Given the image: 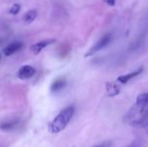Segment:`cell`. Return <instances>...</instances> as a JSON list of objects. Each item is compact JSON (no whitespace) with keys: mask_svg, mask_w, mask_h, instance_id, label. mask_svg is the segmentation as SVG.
<instances>
[{"mask_svg":"<svg viewBox=\"0 0 148 147\" xmlns=\"http://www.w3.org/2000/svg\"><path fill=\"white\" fill-rule=\"evenodd\" d=\"M75 113V107L73 106H69L63 109L49 125V131L51 133H58L64 130L71 118L73 117Z\"/></svg>","mask_w":148,"mask_h":147,"instance_id":"obj_1","label":"cell"},{"mask_svg":"<svg viewBox=\"0 0 148 147\" xmlns=\"http://www.w3.org/2000/svg\"><path fill=\"white\" fill-rule=\"evenodd\" d=\"M112 40V36L110 34H107L105 36H103L101 39H99V41L95 44L93 45L89 50L86 53L85 55V57H88V56H91L93 55H95V53H97L98 51L101 50L102 49H104Z\"/></svg>","mask_w":148,"mask_h":147,"instance_id":"obj_2","label":"cell"},{"mask_svg":"<svg viewBox=\"0 0 148 147\" xmlns=\"http://www.w3.org/2000/svg\"><path fill=\"white\" fill-rule=\"evenodd\" d=\"M35 74H36V69L33 67L29 65H24L18 69L17 77L21 80H26L32 77Z\"/></svg>","mask_w":148,"mask_h":147,"instance_id":"obj_3","label":"cell"},{"mask_svg":"<svg viewBox=\"0 0 148 147\" xmlns=\"http://www.w3.org/2000/svg\"><path fill=\"white\" fill-rule=\"evenodd\" d=\"M54 42H56V39H47V40L38 42L30 46V51L34 55H38L43 49H45L47 46H49Z\"/></svg>","mask_w":148,"mask_h":147,"instance_id":"obj_4","label":"cell"},{"mask_svg":"<svg viewBox=\"0 0 148 147\" xmlns=\"http://www.w3.org/2000/svg\"><path fill=\"white\" fill-rule=\"evenodd\" d=\"M106 91L109 97H114L121 94L120 86L114 81H107L106 82Z\"/></svg>","mask_w":148,"mask_h":147,"instance_id":"obj_5","label":"cell"},{"mask_svg":"<svg viewBox=\"0 0 148 147\" xmlns=\"http://www.w3.org/2000/svg\"><path fill=\"white\" fill-rule=\"evenodd\" d=\"M143 67L140 68L139 69H136L129 74H127V75H121L117 78V81L120 82L121 84H126L127 82H128L130 80H132L133 78L140 75L142 72H143Z\"/></svg>","mask_w":148,"mask_h":147,"instance_id":"obj_6","label":"cell"},{"mask_svg":"<svg viewBox=\"0 0 148 147\" xmlns=\"http://www.w3.org/2000/svg\"><path fill=\"white\" fill-rule=\"evenodd\" d=\"M22 47H23V44H22V42H12V43L9 44L7 47H5V48L3 49V54H4L6 56H10V55H13L14 53L17 52L19 49H21Z\"/></svg>","mask_w":148,"mask_h":147,"instance_id":"obj_7","label":"cell"},{"mask_svg":"<svg viewBox=\"0 0 148 147\" xmlns=\"http://www.w3.org/2000/svg\"><path fill=\"white\" fill-rule=\"evenodd\" d=\"M65 86H66V81L64 79H58L55 82H53V84L51 85L50 90L52 92H57V91L62 90Z\"/></svg>","mask_w":148,"mask_h":147,"instance_id":"obj_8","label":"cell"},{"mask_svg":"<svg viewBox=\"0 0 148 147\" xmlns=\"http://www.w3.org/2000/svg\"><path fill=\"white\" fill-rule=\"evenodd\" d=\"M37 16V12L36 10H30L28 12L25 13L24 16H23V20L26 23H31L32 22L35 21V19L36 18Z\"/></svg>","mask_w":148,"mask_h":147,"instance_id":"obj_9","label":"cell"},{"mask_svg":"<svg viewBox=\"0 0 148 147\" xmlns=\"http://www.w3.org/2000/svg\"><path fill=\"white\" fill-rule=\"evenodd\" d=\"M21 10V5L19 3H14L9 10L10 14L11 15H17Z\"/></svg>","mask_w":148,"mask_h":147,"instance_id":"obj_10","label":"cell"},{"mask_svg":"<svg viewBox=\"0 0 148 147\" xmlns=\"http://www.w3.org/2000/svg\"><path fill=\"white\" fill-rule=\"evenodd\" d=\"M15 126V122H10V123H5V124H3L0 126V128L2 130H4V131H7L10 128H13Z\"/></svg>","mask_w":148,"mask_h":147,"instance_id":"obj_11","label":"cell"},{"mask_svg":"<svg viewBox=\"0 0 148 147\" xmlns=\"http://www.w3.org/2000/svg\"><path fill=\"white\" fill-rule=\"evenodd\" d=\"M106 2L111 6H114L115 4V0H106Z\"/></svg>","mask_w":148,"mask_h":147,"instance_id":"obj_12","label":"cell"},{"mask_svg":"<svg viewBox=\"0 0 148 147\" xmlns=\"http://www.w3.org/2000/svg\"><path fill=\"white\" fill-rule=\"evenodd\" d=\"M147 133H148V124H147Z\"/></svg>","mask_w":148,"mask_h":147,"instance_id":"obj_13","label":"cell"},{"mask_svg":"<svg viewBox=\"0 0 148 147\" xmlns=\"http://www.w3.org/2000/svg\"><path fill=\"white\" fill-rule=\"evenodd\" d=\"M95 147H102V146H95Z\"/></svg>","mask_w":148,"mask_h":147,"instance_id":"obj_14","label":"cell"},{"mask_svg":"<svg viewBox=\"0 0 148 147\" xmlns=\"http://www.w3.org/2000/svg\"><path fill=\"white\" fill-rule=\"evenodd\" d=\"M0 59H1V57H0Z\"/></svg>","mask_w":148,"mask_h":147,"instance_id":"obj_15","label":"cell"}]
</instances>
